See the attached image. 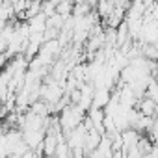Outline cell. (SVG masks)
Masks as SVG:
<instances>
[{"label": "cell", "mask_w": 158, "mask_h": 158, "mask_svg": "<svg viewBox=\"0 0 158 158\" xmlns=\"http://www.w3.org/2000/svg\"><path fill=\"white\" fill-rule=\"evenodd\" d=\"M112 101V95H110V89L106 88H97L95 89V95H93V106L91 108H106Z\"/></svg>", "instance_id": "cell-1"}, {"label": "cell", "mask_w": 158, "mask_h": 158, "mask_svg": "<svg viewBox=\"0 0 158 158\" xmlns=\"http://www.w3.org/2000/svg\"><path fill=\"white\" fill-rule=\"evenodd\" d=\"M138 110H139L143 115H147V117H156V114H158V104H156L152 99L143 97V99H139V102H138Z\"/></svg>", "instance_id": "cell-2"}]
</instances>
